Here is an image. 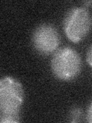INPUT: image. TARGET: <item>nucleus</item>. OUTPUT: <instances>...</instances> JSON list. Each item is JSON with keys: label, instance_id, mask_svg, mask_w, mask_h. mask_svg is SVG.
I'll return each instance as SVG.
<instances>
[{"label": "nucleus", "instance_id": "obj_1", "mask_svg": "<svg viewBox=\"0 0 92 123\" xmlns=\"http://www.w3.org/2000/svg\"><path fill=\"white\" fill-rule=\"evenodd\" d=\"M24 91L20 82L9 76L0 81V122L16 123L20 121V111Z\"/></svg>", "mask_w": 92, "mask_h": 123}, {"label": "nucleus", "instance_id": "obj_4", "mask_svg": "<svg viewBox=\"0 0 92 123\" xmlns=\"http://www.w3.org/2000/svg\"><path fill=\"white\" fill-rule=\"evenodd\" d=\"M34 48L41 55H47L58 47L60 37L58 30L51 24H41L34 30L32 36Z\"/></svg>", "mask_w": 92, "mask_h": 123}, {"label": "nucleus", "instance_id": "obj_6", "mask_svg": "<svg viewBox=\"0 0 92 123\" xmlns=\"http://www.w3.org/2000/svg\"><path fill=\"white\" fill-rule=\"evenodd\" d=\"M87 120L88 122L92 123V102L90 105L89 108L87 110Z\"/></svg>", "mask_w": 92, "mask_h": 123}, {"label": "nucleus", "instance_id": "obj_2", "mask_svg": "<svg viewBox=\"0 0 92 123\" xmlns=\"http://www.w3.org/2000/svg\"><path fill=\"white\" fill-rule=\"evenodd\" d=\"M82 62L78 52L71 47H63L54 53L51 68L57 79L71 81L75 79L81 70Z\"/></svg>", "mask_w": 92, "mask_h": 123}, {"label": "nucleus", "instance_id": "obj_5", "mask_svg": "<svg viewBox=\"0 0 92 123\" xmlns=\"http://www.w3.org/2000/svg\"><path fill=\"white\" fill-rule=\"evenodd\" d=\"M87 62L92 67V45L90 46L87 52Z\"/></svg>", "mask_w": 92, "mask_h": 123}, {"label": "nucleus", "instance_id": "obj_3", "mask_svg": "<svg viewBox=\"0 0 92 123\" xmlns=\"http://www.w3.org/2000/svg\"><path fill=\"white\" fill-rule=\"evenodd\" d=\"M64 30L71 42H78L85 38L92 28V15L85 8L69 10L64 19Z\"/></svg>", "mask_w": 92, "mask_h": 123}]
</instances>
